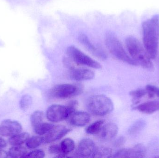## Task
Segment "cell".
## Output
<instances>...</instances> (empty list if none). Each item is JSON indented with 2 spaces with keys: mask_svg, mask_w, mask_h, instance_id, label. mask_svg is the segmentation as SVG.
Segmentation results:
<instances>
[{
  "mask_svg": "<svg viewBox=\"0 0 159 158\" xmlns=\"http://www.w3.org/2000/svg\"><path fill=\"white\" fill-rule=\"evenodd\" d=\"M143 46L151 59L156 58L159 43V15H155L142 24Z\"/></svg>",
  "mask_w": 159,
  "mask_h": 158,
  "instance_id": "6da1fadb",
  "label": "cell"
},
{
  "mask_svg": "<svg viewBox=\"0 0 159 158\" xmlns=\"http://www.w3.org/2000/svg\"><path fill=\"white\" fill-rule=\"evenodd\" d=\"M125 43L130 56L137 65H140L148 70H154V65L151 58L144 46L137 38L132 36H129L126 39Z\"/></svg>",
  "mask_w": 159,
  "mask_h": 158,
  "instance_id": "7a4b0ae2",
  "label": "cell"
},
{
  "mask_svg": "<svg viewBox=\"0 0 159 158\" xmlns=\"http://www.w3.org/2000/svg\"><path fill=\"white\" fill-rule=\"evenodd\" d=\"M90 113L97 116H104L114 109V104L109 97L103 95H97L91 97L87 105Z\"/></svg>",
  "mask_w": 159,
  "mask_h": 158,
  "instance_id": "3957f363",
  "label": "cell"
},
{
  "mask_svg": "<svg viewBox=\"0 0 159 158\" xmlns=\"http://www.w3.org/2000/svg\"><path fill=\"white\" fill-rule=\"evenodd\" d=\"M105 44L108 51L117 59L132 66H137L136 62L127 53L120 41L114 34L109 33L107 35Z\"/></svg>",
  "mask_w": 159,
  "mask_h": 158,
  "instance_id": "277c9868",
  "label": "cell"
},
{
  "mask_svg": "<svg viewBox=\"0 0 159 158\" xmlns=\"http://www.w3.org/2000/svg\"><path fill=\"white\" fill-rule=\"evenodd\" d=\"M67 53L71 60L77 65L87 66L95 69H100L102 65L74 46H69Z\"/></svg>",
  "mask_w": 159,
  "mask_h": 158,
  "instance_id": "5b68a950",
  "label": "cell"
},
{
  "mask_svg": "<svg viewBox=\"0 0 159 158\" xmlns=\"http://www.w3.org/2000/svg\"><path fill=\"white\" fill-rule=\"evenodd\" d=\"M81 87L70 83L58 84L51 89L50 93L53 97L59 99H66L80 94Z\"/></svg>",
  "mask_w": 159,
  "mask_h": 158,
  "instance_id": "8992f818",
  "label": "cell"
},
{
  "mask_svg": "<svg viewBox=\"0 0 159 158\" xmlns=\"http://www.w3.org/2000/svg\"><path fill=\"white\" fill-rule=\"evenodd\" d=\"M71 114L67 106L53 105L49 107L46 112V117L49 121L58 122L69 118Z\"/></svg>",
  "mask_w": 159,
  "mask_h": 158,
  "instance_id": "52a82bcc",
  "label": "cell"
},
{
  "mask_svg": "<svg viewBox=\"0 0 159 158\" xmlns=\"http://www.w3.org/2000/svg\"><path fill=\"white\" fill-rule=\"evenodd\" d=\"M21 124L16 121L6 119L0 124V135L4 137H11L21 132Z\"/></svg>",
  "mask_w": 159,
  "mask_h": 158,
  "instance_id": "ba28073f",
  "label": "cell"
},
{
  "mask_svg": "<svg viewBox=\"0 0 159 158\" xmlns=\"http://www.w3.org/2000/svg\"><path fill=\"white\" fill-rule=\"evenodd\" d=\"M97 148L95 143L91 139L85 138L80 142L76 154L80 157H93Z\"/></svg>",
  "mask_w": 159,
  "mask_h": 158,
  "instance_id": "9c48e42d",
  "label": "cell"
},
{
  "mask_svg": "<svg viewBox=\"0 0 159 158\" xmlns=\"http://www.w3.org/2000/svg\"><path fill=\"white\" fill-rule=\"evenodd\" d=\"M72 131L71 129L62 125L53 126L45 136L43 137L44 143H50L61 139L67 134Z\"/></svg>",
  "mask_w": 159,
  "mask_h": 158,
  "instance_id": "30bf717a",
  "label": "cell"
},
{
  "mask_svg": "<svg viewBox=\"0 0 159 158\" xmlns=\"http://www.w3.org/2000/svg\"><path fill=\"white\" fill-rule=\"evenodd\" d=\"M80 42L84 46L87 50L90 52L93 55L99 58L100 59H106L107 55L106 53L100 47L94 45L90 41L87 35L81 33L80 34L79 38Z\"/></svg>",
  "mask_w": 159,
  "mask_h": 158,
  "instance_id": "8fae6325",
  "label": "cell"
},
{
  "mask_svg": "<svg viewBox=\"0 0 159 158\" xmlns=\"http://www.w3.org/2000/svg\"><path fill=\"white\" fill-rule=\"evenodd\" d=\"M70 77L72 79L78 81L92 80L94 78V72L86 68H75L70 69Z\"/></svg>",
  "mask_w": 159,
  "mask_h": 158,
  "instance_id": "7c38bea8",
  "label": "cell"
},
{
  "mask_svg": "<svg viewBox=\"0 0 159 158\" xmlns=\"http://www.w3.org/2000/svg\"><path fill=\"white\" fill-rule=\"evenodd\" d=\"M68 119L70 123L76 127H83L88 124L90 120L89 113L83 111H75Z\"/></svg>",
  "mask_w": 159,
  "mask_h": 158,
  "instance_id": "4fadbf2b",
  "label": "cell"
},
{
  "mask_svg": "<svg viewBox=\"0 0 159 158\" xmlns=\"http://www.w3.org/2000/svg\"><path fill=\"white\" fill-rule=\"evenodd\" d=\"M118 132V127L114 123H108L104 125L99 133L100 138L104 140H109L114 138Z\"/></svg>",
  "mask_w": 159,
  "mask_h": 158,
  "instance_id": "5bb4252c",
  "label": "cell"
},
{
  "mask_svg": "<svg viewBox=\"0 0 159 158\" xmlns=\"http://www.w3.org/2000/svg\"><path fill=\"white\" fill-rule=\"evenodd\" d=\"M137 110L145 114H153L159 111V101H153L146 102L137 106Z\"/></svg>",
  "mask_w": 159,
  "mask_h": 158,
  "instance_id": "9a60e30c",
  "label": "cell"
},
{
  "mask_svg": "<svg viewBox=\"0 0 159 158\" xmlns=\"http://www.w3.org/2000/svg\"><path fill=\"white\" fill-rule=\"evenodd\" d=\"M60 145L62 152V155L64 157H68L67 155L71 153L75 148L74 141L70 138H66L62 140Z\"/></svg>",
  "mask_w": 159,
  "mask_h": 158,
  "instance_id": "2e32d148",
  "label": "cell"
},
{
  "mask_svg": "<svg viewBox=\"0 0 159 158\" xmlns=\"http://www.w3.org/2000/svg\"><path fill=\"white\" fill-rule=\"evenodd\" d=\"M30 137V135L28 133H20L10 137L8 139V143L12 146L21 145L26 143Z\"/></svg>",
  "mask_w": 159,
  "mask_h": 158,
  "instance_id": "e0dca14e",
  "label": "cell"
},
{
  "mask_svg": "<svg viewBox=\"0 0 159 158\" xmlns=\"http://www.w3.org/2000/svg\"><path fill=\"white\" fill-rule=\"evenodd\" d=\"M28 153L26 148L21 145L13 146L8 152V157L25 158Z\"/></svg>",
  "mask_w": 159,
  "mask_h": 158,
  "instance_id": "ac0fdd59",
  "label": "cell"
},
{
  "mask_svg": "<svg viewBox=\"0 0 159 158\" xmlns=\"http://www.w3.org/2000/svg\"><path fill=\"white\" fill-rule=\"evenodd\" d=\"M147 150L145 147L139 143L130 148V158H142L145 157Z\"/></svg>",
  "mask_w": 159,
  "mask_h": 158,
  "instance_id": "d6986e66",
  "label": "cell"
},
{
  "mask_svg": "<svg viewBox=\"0 0 159 158\" xmlns=\"http://www.w3.org/2000/svg\"><path fill=\"white\" fill-rule=\"evenodd\" d=\"M147 123L145 121L140 119L135 122L131 125L128 130V133L130 135H135L143 130L146 126Z\"/></svg>",
  "mask_w": 159,
  "mask_h": 158,
  "instance_id": "ffe728a7",
  "label": "cell"
},
{
  "mask_svg": "<svg viewBox=\"0 0 159 158\" xmlns=\"http://www.w3.org/2000/svg\"><path fill=\"white\" fill-rule=\"evenodd\" d=\"M104 122V120H99L93 122L87 128L86 133L90 135L99 134Z\"/></svg>",
  "mask_w": 159,
  "mask_h": 158,
  "instance_id": "44dd1931",
  "label": "cell"
},
{
  "mask_svg": "<svg viewBox=\"0 0 159 158\" xmlns=\"http://www.w3.org/2000/svg\"><path fill=\"white\" fill-rule=\"evenodd\" d=\"M44 143L43 137L38 136H33L30 137L26 143V146L30 149H34L40 146Z\"/></svg>",
  "mask_w": 159,
  "mask_h": 158,
  "instance_id": "7402d4cb",
  "label": "cell"
},
{
  "mask_svg": "<svg viewBox=\"0 0 159 158\" xmlns=\"http://www.w3.org/2000/svg\"><path fill=\"white\" fill-rule=\"evenodd\" d=\"M53 126L54 125L51 123L43 122L34 128V129L36 134L43 135L47 134Z\"/></svg>",
  "mask_w": 159,
  "mask_h": 158,
  "instance_id": "603a6c76",
  "label": "cell"
},
{
  "mask_svg": "<svg viewBox=\"0 0 159 158\" xmlns=\"http://www.w3.org/2000/svg\"><path fill=\"white\" fill-rule=\"evenodd\" d=\"M44 115L43 112L40 110L34 111L30 117L31 124L33 128L41 124L43 121Z\"/></svg>",
  "mask_w": 159,
  "mask_h": 158,
  "instance_id": "cb8c5ba5",
  "label": "cell"
},
{
  "mask_svg": "<svg viewBox=\"0 0 159 158\" xmlns=\"http://www.w3.org/2000/svg\"><path fill=\"white\" fill-rule=\"evenodd\" d=\"M112 150L107 147H97L94 158L112 157Z\"/></svg>",
  "mask_w": 159,
  "mask_h": 158,
  "instance_id": "d4e9b609",
  "label": "cell"
},
{
  "mask_svg": "<svg viewBox=\"0 0 159 158\" xmlns=\"http://www.w3.org/2000/svg\"><path fill=\"white\" fill-rule=\"evenodd\" d=\"M32 98L29 95H24L21 97L20 102V109L23 110H26L31 105Z\"/></svg>",
  "mask_w": 159,
  "mask_h": 158,
  "instance_id": "484cf974",
  "label": "cell"
},
{
  "mask_svg": "<svg viewBox=\"0 0 159 158\" xmlns=\"http://www.w3.org/2000/svg\"><path fill=\"white\" fill-rule=\"evenodd\" d=\"M129 94L135 101L136 103L135 104H137L139 102V99L147 94V91L146 89H138L135 91H131L129 93Z\"/></svg>",
  "mask_w": 159,
  "mask_h": 158,
  "instance_id": "4316f807",
  "label": "cell"
},
{
  "mask_svg": "<svg viewBox=\"0 0 159 158\" xmlns=\"http://www.w3.org/2000/svg\"><path fill=\"white\" fill-rule=\"evenodd\" d=\"M146 90L147 91V94L150 97L157 96L159 98V88L151 84H148L146 87Z\"/></svg>",
  "mask_w": 159,
  "mask_h": 158,
  "instance_id": "83f0119b",
  "label": "cell"
},
{
  "mask_svg": "<svg viewBox=\"0 0 159 158\" xmlns=\"http://www.w3.org/2000/svg\"><path fill=\"white\" fill-rule=\"evenodd\" d=\"M48 151L50 154L57 155L56 157L64 158L62 155V152H61L60 145L56 144L51 145V146L49 147Z\"/></svg>",
  "mask_w": 159,
  "mask_h": 158,
  "instance_id": "f1b7e54d",
  "label": "cell"
},
{
  "mask_svg": "<svg viewBox=\"0 0 159 158\" xmlns=\"http://www.w3.org/2000/svg\"><path fill=\"white\" fill-rule=\"evenodd\" d=\"M45 156V154L43 150L36 149L31 152H28L26 156V158H43Z\"/></svg>",
  "mask_w": 159,
  "mask_h": 158,
  "instance_id": "f546056e",
  "label": "cell"
},
{
  "mask_svg": "<svg viewBox=\"0 0 159 158\" xmlns=\"http://www.w3.org/2000/svg\"><path fill=\"white\" fill-rule=\"evenodd\" d=\"M112 157L130 158V148H123L116 152Z\"/></svg>",
  "mask_w": 159,
  "mask_h": 158,
  "instance_id": "4dcf8cb0",
  "label": "cell"
},
{
  "mask_svg": "<svg viewBox=\"0 0 159 158\" xmlns=\"http://www.w3.org/2000/svg\"><path fill=\"white\" fill-rule=\"evenodd\" d=\"M126 139L124 137H120L119 138L115 143V146L116 147H119L125 143Z\"/></svg>",
  "mask_w": 159,
  "mask_h": 158,
  "instance_id": "1f68e13d",
  "label": "cell"
},
{
  "mask_svg": "<svg viewBox=\"0 0 159 158\" xmlns=\"http://www.w3.org/2000/svg\"><path fill=\"white\" fill-rule=\"evenodd\" d=\"M7 157H8V152H6L0 148V158Z\"/></svg>",
  "mask_w": 159,
  "mask_h": 158,
  "instance_id": "d6a6232c",
  "label": "cell"
},
{
  "mask_svg": "<svg viewBox=\"0 0 159 158\" xmlns=\"http://www.w3.org/2000/svg\"><path fill=\"white\" fill-rule=\"evenodd\" d=\"M7 146L6 141L2 137H0V148H3Z\"/></svg>",
  "mask_w": 159,
  "mask_h": 158,
  "instance_id": "836d02e7",
  "label": "cell"
},
{
  "mask_svg": "<svg viewBox=\"0 0 159 158\" xmlns=\"http://www.w3.org/2000/svg\"></svg>",
  "mask_w": 159,
  "mask_h": 158,
  "instance_id": "e575fe53",
  "label": "cell"
}]
</instances>
